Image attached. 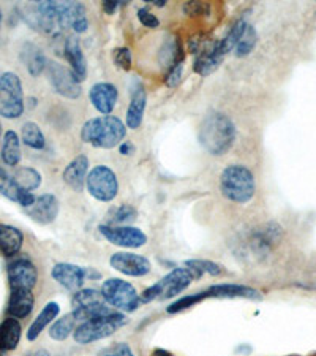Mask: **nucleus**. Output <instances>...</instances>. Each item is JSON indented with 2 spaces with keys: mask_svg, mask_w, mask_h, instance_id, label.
<instances>
[{
  "mask_svg": "<svg viewBox=\"0 0 316 356\" xmlns=\"http://www.w3.org/2000/svg\"><path fill=\"white\" fill-rule=\"evenodd\" d=\"M24 113V92L19 76L7 72L0 76V116L18 119Z\"/></svg>",
  "mask_w": 316,
  "mask_h": 356,
  "instance_id": "6",
  "label": "nucleus"
},
{
  "mask_svg": "<svg viewBox=\"0 0 316 356\" xmlns=\"http://www.w3.org/2000/svg\"><path fill=\"white\" fill-rule=\"evenodd\" d=\"M206 298H208V296H206L204 291L197 293V295H187V296L181 298V300H177L176 302H172L171 306L166 309V311H168V314H179L182 311H185V309L197 306L198 302L206 300Z\"/></svg>",
  "mask_w": 316,
  "mask_h": 356,
  "instance_id": "38",
  "label": "nucleus"
},
{
  "mask_svg": "<svg viewBox=\"0 0 316 356\" xmlns=\"http://www.w3.org/2000/svg\"><path fill=\"white\" fill-rule=\"evenodd\" d=\"M74 323H76V318H74L73 312L65 315L59 320H56L53 326L49 328V336L54 341H65V339L72 334L74 330Z\"/></svg>",
  "mask_w": 316,
  "mask_h": 356,
  "instance_id": "34",
  "label": "nucleus"
},
{
  "mask_svg": "<svg viewBox=\"0 0 316 356\" xmlns=\"http://www.w3.org/2000/svg\"><path fill=\"white\" fill-rule=\"evenodd\" d=\"M88 175H89V159L83 154V156H78L76 159H73L72 162L65 166L62 177H63V182H65L68 187H72L73 191L83 192L85 181H88Z\"/></svg>",
  "mask_w": 316,
  "mask_h": 356,
  "instance_id": "21",
  "label": "nucleus"
},
{
  "mask_svg": "<svg viewBox=\"0 0 316 356\" xmlns=\"http://www.w3.org/2000/svg\"><path fill=\"white\" fill-rule=\"evenodd\" d=\"M182 74H183V64L172 67L168 72V74H166V86H168L169 89H176L177 86L182 83Z\"/></svg>",
  "mask_w": 316,
  "mask_h": 356,
  "instance_id": "41",
  "label": "nucleus"
},
{
  "mask_svg": "<svg viewBox=\"0 0 316 356\" xmlns=\"http://www.w3.org/2000/svg\"><path fill=\"white\" fill-rule=\"evenodd\" d=\"M209 10V5L201 3V2H188L187 5H183V11L188 13L190 16H199L206 13Z\"/></svg>",
  "mask_w": 316,
  "mask_h": 356,
  "instance_id": "42",
  "label": "nucleus"
},
{
  "mask_svg": "<svg viewBox=\"0 0 316 356\" xmlns=\"http://www.w3.org/2000/svg\"><path fill=\"white\" fill-rule=\"evenodd\" d=\"M109 263L116 271L130 275V277H142L152 269L151 261L146 257L131 254V252H117L111 257Z\"/></svg>",
  "mask_w": 316,
  "mask_h": 356,
  "instance_id": "13",
  "label": "nucleus"
},
{
  "mask_svg": "<svg viewBox=\"0 0 316 356\" xmlns=\"http://www.w3.org/2000/svg\"><path fill=\"white\" fill-rule=\"evenodd\" d=\"M247 24H249V22H245L244 19L235 21V24L231 29H229V32L226 33V35L223 37L222 40H218V49H220V53L223 56L226 57L228 53L234 51L235 44H238V42H239V38L242 37Z\"/></svg>",
  "mask_w": 316,
  "mask_h": 356,
  "instance_id": "30",
  "label": "nucleus"
},
{
  "mask_svg": "<svg viewBox=\"0 0 316 356\" xmlns=\"http://www.w3.org/2000/svg\"><path fill=\"white\" fill-rule=\"evenodd\" d=\"M108 356H114V355H108Z\"/></svg>",
  "mask_w": 316,
  "mask_h": 356,
  "instance_id": "52",
  "label": "nucleus"
},
{
  "mask_svg": "<svg viewBox=\"0 0 316 356\" xmlns=\"http://www.w3.org/2000/svg\"><path fill=\"white\" fill-rule=\"evenodd\" d=\"M0 356H3V353H2V350H0Z\"/></svg>",
  "mask_w": 316,
  "mask_h": 356,
  "instance_id": "50",
  "label": "nucleus"
},
{
  "mask_svg": "<svg viewBox=\"0 0 316 356\" xmlns=\"http://www.w3.org/2000/svg\"><path fill=\"white\" fill-rule=\"evenodd\" d=\"M13 177L22 191L27 192L35 191V188L40 187V184H42V175L35 168H28V166H22V168L16 170Z\"/></svg>",
  "mask_w": 316,
  "mask_h": 356,
  "instance_id": "31",
  "label": "nucleus"
},
{
  "mask_svg": "<svg viewBox=\"0 0 316 356\" xmlns=\"http://www.w3.org/2000/svg\"><path fill=\"white\" fill-rule=\"evenodd\" d=\"M51 275L65 290L78 291L83 289L85 279H88V269L72 265V263H57L51 271Z\"/></svg>",
  "mask_w": 316,
  "mask_h": 356,
  "instance_id": "15",
  "label": "nucleus"
},
{
  "mask_svg": "<svg viewBox=\"0 0 316 356\" xmlns=\"http://www.w3.org/2000/svg\"><path fill=\"white\" fill-rule=\"evenodd\" d=\"M63 54H65L68 64H70V70L74 74V78L79 83L88 78V60L83 53L81 43H79L78 37H68L63 44Z\"/></svg>",
  "mask_w": 316,
  "mask_h": 356,
  "instance_id": "19",
  "label": "nucleus"
},
{
  "mask_svg": "<svg viewBox=\"0 0 316 356\" xmlns=\"http://www.w3.org/2000/svg\"><path fill=\"white\" fill-rule=\"evenodd\" d=\"M152 356H172L171 353L166 352V350H162V348H157L155 352L152 353Z\"/></svg>",
  "mask_w": 316,
  "mask_h": 356,
  "instance_id": "46",
  "label": "nucleus"
},
{
  "mask_svg": "<svg viewBox=\"0 0 316 356\" xmlns=\"http://www.w3.org/2000/svg\"><path fill=\"white\" fill-rule=\"evenodd\" d=\"M225 56L220 53L218 49V42H212V43H206L203 44V48L198 51V57L194 60V72H197L199 76H209V74L214 73L218 67L222 65Z\"/></svg>",
  "mask_w": 316,
  "mask_h": 356,
  "instance_id": "18",
  "label": "nucleus"
},
{
  "mask_svg": "<svg viewBox=\"0 0 316 356\" xmlns=\"http://www.w3.org/2000/svg\"><path fill=\"white\" fill-rule=\"evenodd\" d=\"M46 74L53 89L57 94L65 97V99L74 100L81 95V83L74 78L70 68L57 64V62H48L46 65Z\"/></svg>",
  "mask_w": 316,
  "mask_h": 356,
  "instance_id": "9",
  "label": "nucleus"
},
{
  "mask_svg": "<svg viewBox=\"0 0 316 356\" xmlns=\"http://www.w3.org/2000/svg\"><path fill=\"white\" fill-rule=\"evenodd\" d=\"M119 151H120V154H122V156H131V154L135 152V146L131 145L130 141H124L122 145L119 146Z\"/></svg>",
  "mask_w": 316,
  "mask_h": 356,
  "instance_id": "44",
  "label": "nucleus"
},
{
  "mask_svg": "<svg viewBox=\"0 0 316 356\" xmlns=\"http://www.w3.org/2000/svg\"><path fill=\"white\" fill-rule=\"evenodd\" d=\"M57 26L76 33L88 31L89 19L81 2H57Z\"/></svg>",
  "mask_w": 316,
  "mask_h": 356,
  "instance_id": "11",
  "label": "nucleus"
},
{
  "mask_svg": "<svg viewBox=\"0 0 316 356\" xmlns=\"http://www.w3.org/2000/svg\"><path fill=\"white\" fill-rule=\"evenodd\" d=\"M2 160L5 165L16 166L21 162V141L16 131L8 130L3 135L2 145Z\"/></svg>",
  "mask_w": 316,
  "mask_h": 356,
  "instance_id": "29",
  "label": "nucleus"
},
{
  "mask_svg": "<svg viewBox=\"0 0 316 356\" xmlns=\"http://www.w3.org/2000/svg\"><path fill=\"white\" fill-rule=\"evenodd\" d=\"M0 193L3 195L5 198H8L15 203L21 204L22 208H31L35 201V197H33L32 192L22 191V188L16 184L15 177L10 176L7 171H5L2 166H0Z\"/></svg>",
  "mask_w": 316,
  "mask_h": 356,
  "instance_id": "22",
  "label": "nucleus"
},
{
  "mask_svg": "<svg viewBox=\"0 0 316 356\" xmlns=\"http://www.w3.org/2000/svg\"><path fill=\"white\" fill-rule=\"evenodd\" d=\"M147 106V92L144 84H142L141 79L133 78L130 83V103L128 110H126L125 116V125L128 129H140L142 124V119H144Z\"/></svg>",
  "mask_w": 316,
  "mask_h": 356,
  "instance_id": "12",
  "label": "nucleus"
},
{
  "mask_svg": "<svg viewBox=\"0 0 316 356\" xmlns=\"http://www.w3.org/2000/svg\"><path fill=\"white\" fill-rule=\"evenodd\" d=\"M33 306H35V298L32 290H11L8 301V315L11 318H26L33 311Z\"/></svg>",
  "mask_w": 316,
  "mask_h": 356,
  "instance_id": "23",
  "label": "nucleus"
},
{
  "mask_svg": "<svg viewBox=\"0 0 316 356\" xmlns=\"http://www.w3.org/2000/svg\"><path fill=\"white\" fill-rule=\"evenodd\" d=\"M119 7V0H111V2H103V10L106 15H113Z\"/></svg>",
  "mask_w": 316,
  "mask_h": 356,
  "instance_id": "45",
  "label": "nucleus"
},
{
  "mask_svg": "<svg viewBox=\"0 0 316 356\" xmlns=\"http://www.w3.org/2000/svg\"><path fill=\"white\" fill-rule=\"evenodd\" d=\"M60 312V306L57 302H48L43 307V311L38 314V317L33 320V323L31 325V328L27 331V339L31 342L35 341V339L42 334L44 331L46 326L49 323H53V320L59 315Z\"/></svg>",
  "mask_w": 316,
  "mask_h": 356,
  "instance_id": "28",
  "label": "nucleus"
},
{
  "mask_svg": "<svg viewBox=\"0 0 316 356\" xmlns=\"http://www.w3.org/2000/svg\"><path fill=\"white\" fill-rule=\"evenodd\" d=\"M238 130L231 119L220 111H210L203 119L198 131V141L210 156L222 157L234 146Z\"/></svg>",
  "mask_w": 316,
  "mask_h": 356,
  "instance_id": "1",
  "label": "nucleus"
},
{
  "mask_svg": "<svg viewBox=\"0 0 316 356\" xmlns=\"http://www.w3.org/2000/svg\"><path fill=\"white\" fill-rule=\"evenodd\" d=\"M26 211L32 220L42 223V225H49L59 214V200L53 193H43L37 197L33 204Z\"/></svg>",
  "mask_w": 316,
  "mask_h": 356,
  "instance_id": "17",
  "label": "nucleus"
},
{
  "mask_svg": "<svg viewBox=\"0 0 316 356\" xmlns=\"http://www.w3.org/2000/svg\"><path fill=\"white\" fill-rule=\"evenodd\" d=\"M138 19H140V22L144 27H149V29H158L160 27V21H158L157 16H155L152 11H149L144 7L138 10Z\"/></svg>",
  "mask_w": 316,
  "mask_h": 356,
  "instance_id": "40",
  "label": "nucleus"
},
{
  "mask_svg": "<svg viewBox=\"0 0 316 356\" xmlns=\"http://www.w3.org/2000/svg\"><path fill=\"white\" fill-rule=\"evenodd\" d=\"M24 243L21 229L11 225H0V252L5 257H13L18 254Z\"/></svg>",
  "mask_w": 316,
  "mask_h": 356,
  "instance_id": "26",
  "label": "nucleus"
},
{
  "mask_svg": "<svg viewBox=\"0 0 316 356\" xmlns=\"http://www.w3.org/2000/svg\"><path fill=\"white\" fill-rule=\"evenodd\" d=\"M72 302L74 309L76 307H83V306H90V304H99V302H105L101 296V291H97L94 289H81L74 293L72 298Z\"/></svg>",
  "mask_w": 316,
  "mask_h": 356,
  "instance_id": "37",
  "label": "nucleus"
},
{
  "mask_svg": "<svg viewBox=\"0 0 316 356\" xmlns=\"http://www.w3.org/2000/svg\"><path fill=\"white\" fill-rule=\"evenodd\" d=\"M126 125L116 116L89 119L81 129V140L99 149H113L124 143Z\"/></svg>",
  "mask_w": 316,
  "mask_h": 356,
  "instance_id": "2",
  "label": "nucleus"
},
{
  "mask_svg": "<svg viewBox=\"0 0 316 356\" xmlns=\"http://www.w3.org/2000/svg\"><path fill=\"white\" fill-rule=\"evenodd\" d=\"M147 2L155 5V7H165L166 5V0H147Z\"/></svg>",
  "mask_w": 316,
  "mask_h": 356,
  "instance_id": "47",
  "label": "nucleus"
},
{
  "mask_svg": "<svg viewBox=\"0 0 316 356\" xmlns=\"http://www.w3.org/2000/svg\"><path fill=\"white\" fill-rule=\"evenodd\" d=\"M22 328L21 323L16 318H7L0 325V350L2 352H10L18 347L21 341Z\"/></svg>",
  "mask_w": 316,
  "mask_h": 356,
  "instance_id": "27",
  "label": "nucleus"
},
{
  "mask_svg": "<svg viewBox=\"0 0 316 356\" xmlns=\"http://www.w3.org/2000/svg\"><path fill=\"white\" fill-rule=\"evenodd\" d=\"M0 29H2V11H0Z\"/></svg>",
  "mask_w": 316,
  "mask_h": 356,
  "instance_id": "49",
  "label": "nucleus"
},
{
  "mask_svg": "<svg viewBox=\"0 0 316 356\" xmlns=\"http://www.w3.org/2000/svg\"><path fill=\"white\" fill-rule=\"evenodd\" d=\"M8 282L11 290L16 289H24V290H32L37 284V268L31 260L27 258H21V260H16L10 263L8 269Z\"/></svg>",
  "mask_w": 316,
  "mask_h": 356,
  "instance_id": "14",
  "label": "nucleus"
},
{
  "mask_svg": "<svg viewBox=\"0 0 316 356\" xmlns=\"http://www.w3.org/2000/svg\"><path fill=\"white\" fill-rule=\"evenodd\" d=\"M0 135H2V127H0Z\"/></svg>",
  "mask_w": 316,
  "mask_h": 356,
  "instance_id": "51",
  "label": "nucleus"
},
{
  "mask_svg": "<svg viewBox=\"0 0 316 356\" xmlns=\"http://www.w3.org/2000/svg\"><path fill=\"white\" fill-rule=\"evenodd\" d=\"M208 298H225V300H235V298H244V300L260 301L263 300L261 293L245 285L235 284H218L212 285L210 289L204 291Z\"/></svg>",
  "mask_w": 316,
  "mask_h": 356,
  "instance_id": "20",
  "label": "nucleus"
},
{
  "mask_svg": "<svg viewBox=\"0 0 316 356\" xmlns=\"http://www.w3.org/2000/svg\"><path fill=\"white\" fill-rule=\"evenodd\" d=\"M158 62L160 65L166 70H171L172 67L179 65L183 62V51H182V44L177 37H169L165 40V43L162 44L158 53Z\"/></svg>",
  "mask_w": 316,
  "mask_h": 356,
  "instance_id": "25",
  "label": "nucleus"
},
{
  "mask_svg": "<svg viewBox=\"0 0 316 356\" xmlns=\"http://www.w3.org/2000/svg\"><path fill=\"white\" fill-rule=\"evenodd\" d=\"M111 355H114V356H135L133 352H131V348L126 346V343H119V346L114 348V352Z\"/></svg>",
  "mask_w": 316,
  "mask_h": 356,
  "instance_id": "43",
  "label": "nucleus"
},
{
  "mask_svg": "<svg viewBox=\"0 0 316 356\" xmlns=\"http://www.w3.org/2000/svg\"><path fill=\"white\" fill-rule=\"evenodd\" d=\"M136 219V209L130 204H122L117 208H113L108 212L109 225L113 227H125L126 223L133 222Z\"/></svg>",
  "mask_w": 316,
  "mask_h": 356,
  "instance_id": "35",
  "label": "nucleus"
},
{
  "mask_svg": "<svg viewBox=\"0 0 316 356\" xmlns=\"http://www.w3.org/2000/svg\"><path fill=\"white\" fill-rule=\"evenodd\" d=\"M185 268L190 273L193 274L194 279L201 277L203 274H209V275H220L223 273V269L220 265L210 261V260H187L185 261Z\"/></svg>",
  "mask_w": 316,
  "mask_h": 356,
  "instance_id": "36",
  "label": "nucleus"
},
{
  "mask_svg": "<svg viewBox=\"0 0 316 356\" xmlns=\"http://www.w3.org/2000/svg\"><path fill=\"white\" fill-rule=\"evenodd\" d=\"M99 232L111 244L125 247V249H138V247H142L147 243L146 234L136 227L100 225Z\"/></svg>",
  "mask_w": 316,
  "mask_h": 356,
  "instance_id": "10",
  "label": "nucleus"
},
{
  "mask_svg": "<svg viewBox=\"0 0 316 356\" xmlns=\"http://www.w3.org/2000/svg\"><path fill=\"white\" fill-rule=\"evenodd\" d=\"M114 64L122 70H130L131 64H133V59H131V51L128 48H117L114 49L113 54Z\"/></svg>",
  "mask_w": 316,
  "mask_h": 356,
  "instance_id": "39",
  "label": "nucleus"
},
{
  "mask_svg": "<svg viewBox=\"0 0 316 356\" xmlns=\"http://www.w3.org/2000/svg\"><path fill=\"white\" fill-rule=\"evenodd\" d=\"M19 57L22 64L26 65L27 72L31 73L33 78L40 76V74L46 70V65H48V59H46L43 49L35 43H24Z\"/></svg>",
  "mask_w": 316,
  "mask_h": 356,
  "instance_id": "24",
  "label": "nucleus"
},
{
  "mask_svg": "<svg viewBox=\"0 0 316 356\" xmlns=\"http://www.w3.org/2000/svg\"><path fill=\"white\" fill-rule=\"evenodd\" d=\"M32 356H49V352H46V350H37Z\"/></svg>",
  "mask_w": 316,
  "mask_h": 356,
  "instance_id": "48",
  "label": "nucleus"
},
{
  "mask_svg": "<svg viewBox=\"0 0 316 356\" xmlns=\"http://www.w3.org/2000/svg\"><path fill=\"white\" fill-rule=\"evenodd\" d=\"M128 323V318L119 312H111L105 317L83 321L73 332L74 341L81 346H89L92 342L101 341V339L113 336L119 328Z\"/></svg>",
  "mask_w": 316,
  "mask_h": 356,
  "instance_id": "4",
  "label": "nucleus"
},
{
  "mask_svg": "<svg viewBox=\"0 0 316 356\" xmlns=\"http://www.w3.org/2000/svg\"><path fill=\"white\" fill-rule=\"evenodd\" d=\"M119 99V90L111 83H97L89 90V100L92 106L101 114H111L116 108Z\"/></svg>",
  "mask_w": 316,
  "mask_h": 356,
  "instance_id": "16",
  "label": "nucleus"
},
{
  "mask_svg": "<svg viewBox=\"0 0 316 356\" xmlns=\"http://www.w3.org/2000/svg\"><path fill=\"white\" fill-rule=\"evenodd\" d=\"M21 138L26 146L37 149V151H42L46 146V138L35 122H26L22 125Z\"/></svg>",
  "mask_w": 316,
  "mask_h": 356,
  "instance_id": "32",
  "label": "nucleus"
},
{
  "mask_svg": "<svg viewBox=\"0 0 316 356\" xmlns=\"http://www.w3.org/2000/svg\"><path fill=\"white\" fill-rule=\"evenodd\" d=\"M193 280V274L190 273L187 268H176L172 269L171 273L166 274L162 280H158L157 284L149 286L147 290L142 291L140 301L151 302L153 300H169V298L177 296L183 290H187Z\"/></svg>",
  "mask_w": 316,
  "mask_h": 356,
  "instance_id": "5",
  "label": "nucleus"
},
{
  "mask_svg": "<svg viewBox=\"0 0 316 356\" xmlns=\"http://www.w3.org/2000/svg\"><path fill=\"white\" fill-rule=\"evenodd\" d=\"M100 291L106 304L122 312H135L141 304L135 286L122 279L113 277L105 280Z\"/></svg>",
  "mask_w": 316,
  "mask_h": 356,
  "instance_id": "7",
  "label": "nucleus"
},
{
  "mask_svg": "<svg viewBox=\"0 0 316 356\" xmlns=\"http://www.w3.org/2000/svg\"><path fill=\"white\" fill-rule=\"evenodd\" d=\"M85 187L92 197L103 203H111L119 193L117 176L106 165H97L94 170L89 171Z\"/></svg>",
  "mask_w": 316,
  "mask_h": 356,
  "instance_id": "8",
  "label": "nucleus"
},
{
  "mask_svg": "<svg viewBox=\"0 0 316 356\" xmlns=\"http://www.w3.org/2000/svg\"><path fill=\"white\" fill-rule=\"evenodd\" d=\"M220 191L233 203H249L255 197V176L245 165H229L220 175Z\"/></svg>",
  "mask_w": 316,
  "mask_h": 356,
  "instance_id": "3",
  "label": "nucleus"
},
{
  "mask_svg": "<svg viewBox=\"0 0 316 356\" xmlns=\"http://www.w3.org/2000/svg\"><path fill=\"white\" fill-rule=\"evenodd\" d=\"M256 43H258L256 29L253 27L251 24H247L245 31L242 33V37L239 38V42H238V44H235V48H234L235 57L242 59V57H247L249 54H251L253 49H255Z\"/></svg>",
  "mask_w": 316,
  "mask_h": 356,
  "instance_id": "33",
  "label": "nucleus"
}]
</instances>
